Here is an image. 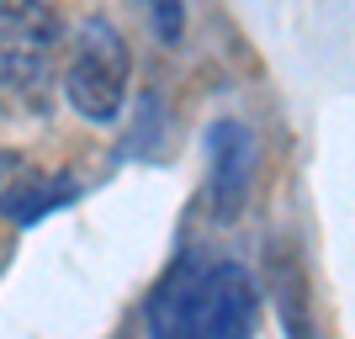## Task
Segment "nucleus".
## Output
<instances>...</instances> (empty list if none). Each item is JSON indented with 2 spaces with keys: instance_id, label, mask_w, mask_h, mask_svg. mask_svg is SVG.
<instances>
[{
  "instance_id": "nucleus-1",
  "label": "nucleus",
  "mask_w": 355,
  "mask_h": 339,
  "mask_svg": "<svg viewBox=\"0 0 355 339\" xmlns=\"http://www.w3.org/2000/svg\"><path fill=\"white\" fill-rule=\"evenodd\" d=\"M260 286L228 254H180L144 302L148 339H254Z\"/></svg>"
},
{
  "instance_id": "nucleus-2",
  "label": "nucleus",
  "mask_w": 355,
  "mask_h": 339,
  "mask_svg": "<svg viewBox=\"0 0 355 339\" xmlns=\"http://www.w3.org/2000/svg\"><path fill=\"white\" fill-rule=\"evenodd\" d=\"M64 53V16L37 0L0 6V106L16 117H43L53 101Z\"/></svg>"
},
{
  "instance_id": "nucleus-3",
  "label": "nucleus",
  "mask_w": 355,
  "mask_h": 339,
  "mask_svg": "<svg viewBox=\"0 0 355 339\" xmlns=\"http://www.w3.org/2000/svg\"><path fill=\"white\" fill-rule=\"evenodd\" d=\"M128 74H133V53L106 16H90L74 32L69 69H64V96L85 122H117L122 101H128Z\"/></svg>"
},
{
  "instance_id": "nucleus-4",
  "label": "nucleus",
  "mask_w": 355,
  "mask_h": 339,
  "mask_svg": "<svg viewBox=\"0 0 355 339\" xmlns=\"http://www.w3.org/2000/svg\"><path fill=\"white\" fill-rule=\"evenodd\" d=\"M207 164H212V180H207V196H212V212L223 223H234L250 202V180H254V133L244 122L223 117L207 128Z\"/></svg>"
},
{
  "instance_id": "nucleus-5",
  "label": "nucleus",
  "mask_w": 355,
  "mask_h": 339,
  "mask_svg": "<svg viewBox=\"0 0 355 339\" xmlns=\"http://www.w3.org/2000/svg\"><path fill=\"white\" fill-rule=\"evenodd\" d=\"M74 196H80V180H69V175H32V170H27V175H21L11 191H6L0 212H6L11 223H21V228H27V223H43L53 207L74 202Z\"/></svg>"
},
{
  "instance_id": "nucleus-6",
  "label": "nucleus",
  "mask_w": 355,
  "mask_h": 339,
  "mask_svg": "<svg viewBox=\"0 0 355 339\" xmlns=\"http://www.w3.org/2000/svg\"><path fill=\"white\" fill-rule=\"evenodd\" d=\"M21 175H27V154H16V148H0V202H6V191H11Z\"/></svg>"
},
{
  "instance_id": "nucleus-7",
  "label": "nucleus",
  "mask_w": 355,
  "mask_h": 339,
  "mask_svg": "<svg viewBox=\"0 0 355 339\" xmlns=\"http://www.w3.org/2000/svg\"><path fill=\"white\" fill-rule=\"evenodd\" d=\"M154 27L175 37V32H180V6H154Z\"/></svg>"
}]
</instances>
